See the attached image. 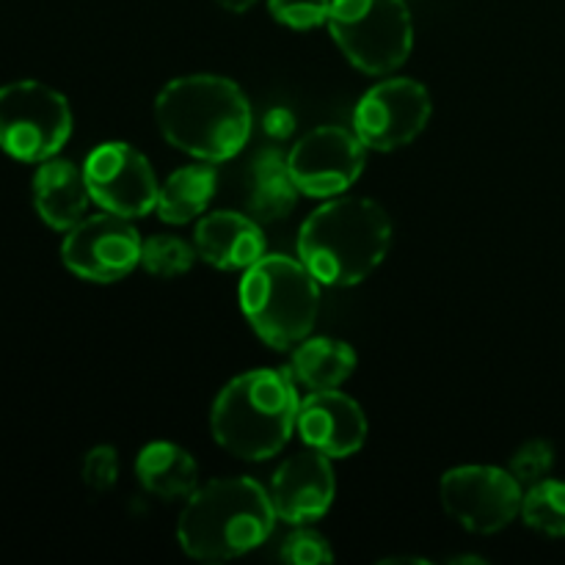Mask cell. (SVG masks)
<instances>
[{
  "mask_svg": "<svg viewBox=\"0 0 565 565\" xmlns=\"http://www.w3.org/2000/svg\"><path fill=\"white\" fill-rule=\"evenodd\" d=\"M154 121L171 147L207 163L232 160L252 138L254 110L246 92L224 75H182L154 97Z\"/></svg>",
  "mask_w": 565,
  "mask_h": 565,
  "instance_id": "6da1fadb",
  "label": "cell"
},
{
  "mask_svg": "<svg viewBox=\"0 0 565 565\" xmlns=\"http://www.w3.org/2000/svg\"><path fill=\"white\" fill-rule=\"evenodd\" d=\"M392 218L367 196L326 199L298 232V259L323 287L367 279L392 246Z\"/></svg>",
  "mask_w": 565,
  "mask_h": 565,
  "instance_id": "7a4b0ae2",
  "label": "cell"
},
{
  "mask_svg": "<svg viewBox=\"0 0 565 565\" xmlns=\"http://www.w3.org/2000/svg\"><path fill=\"white\" fill-rule=\"evenodd\" d=\"M276 516L268 489L254 478L199 483L177 522V541L193 561L221 563L248 555L274 535Z\"/></svg>",
  "mask_w": 565,
  "mask_h": 565,
  "instance_id": "3957f363",
  "label": "cell"
},
{
  "mask_svg": "<svg viewBox=\"0 0 565 565\" xmlns=\"http://www.w3.org/2000/svg\"><path fill=\"white\" fill-rule=\"evenodd\" d=\"M296 386L290 370H248L232 379L210 412L215 445L241 461L279 456L298 425Z\"/></svg>",
  "mask_w": 565,
  "mask_h": 565,
  "instance_id": "277c9868",
  "label": "cell"
},
{
  "mask_svg": "<svg viewBox=\"0 0 565 565\" xmlns=\"http://www.w3.org/2000/svg\"><path fill=\"white\" fill-rule=\"evenodd\" d=\"M320 281L287 254H265L243 270L241 309L254 334L274 351H292L312 334L320 312Z\"/></svg>",
  "mask_w": 565,
  "mask_h": 565,
  "instance_id": "5b68a950",
  "label": "cell"
},
{
  "mask_svg": "<svg viewBox=\"0 0 565 565\" xmlns=\"http://www.w3.org/2000/svg\"><path fill=\"white\" fill-rule=\"evenodd\" d=\"M329 31L342 55L364 75H392L414 47L406 0H331Z\"/></svg>",
  "mask_w": 565,
  "mask_h": 565,
  "instance_id": "8992f818",
  "label": "cell"
},
{
  "mask_svg": "<svg viewBox=\"0 0 565 565\" xmlns=\"http://www.w3.org/2000/svg\"><path fill=\"white\" fill-rule=\"evenodd\" d=\"M72 110L61 92L42 81L0 86V149L22 163H44L66 147Z\"/></svg>",
  "mask_w": 565,
  "mask_h": 565,
  "instance_id": "52a82bcc",
  "label": "cell"
},
{
  "mask_svg": "<svg viewBox=\"0 0 565 565\" xmlns=\"http://www.w3.org/2000/svg\"><path fill=\"white\" fill-rule=\"evenodd\" d=\"M441 508L452 522L475 535H494L522 516L524 486L511 469L467 463L439 480Z\"/></svg>",
  "mask_w": 565,
  "mask_h": 565,
  "instance_id": "ba28073f",
  "label": "cell"
},
{
  "mask_svg": "<svg viewBox=\"0 0 565 565\" xmlns=\"http://www.w3.org/2000/svg\"><path fill=\"white\" fill-rule=\"evenodd\" d=\"M141 235L132 218L103 210L66 232L61 259L83 281L114 285L141 265Z\"/></svg>",
  "mask_w": 565,
  "mask_h": 565,
  "instance_id": "9c48e42d",
  "label": "cell"
},
{
  "mask_svg": "<svg viewBox=\"0 0 565 565\" xmlns=\"http://www.w3.org/2000/svg\"><path fill=\"white\" fill-rule=\"evenodd\" d=\"M430 92L414 77H386L362 94L353 130L373 152H395L412 143L430 119Z\"/></svg>",
  "mask_w": 565,
  "mask_h": 565,
  "instance_id": "30bf717a",
  "label": "cell"
},
{
  "mask_svg": "<svg viewBox=\"0 0 565 565\" xmlns=\"http://www.w3.org/2000/svg\"><path fill=\"white\" fill-rule=\"evenodd\" d=\"M367 147L356 130L340 125H320L303 132L287 154V166L298 191L309 199L342 196L362 177Z\"/></svg>",
  "mask_w": 565,
  "mask_h": 565,
  "instance_id": "8fae6325",
  "label": "cell"
},
{
  "mask_svg": "<svg viewBox=\"0 0 565 565\" xmlns=\"http://www.w3.org/2000/svg\"><path fill=\"white\" fill-rule=\"evenodd\" d=\"M88 193L99 210L143 218L158 207L160 182L141 149L127 141H105L83 163Z\"/></svg>",
  "mask_w": 565,
  "mask_h": 565,
  "instance_id": "7c38bea8",
  "label": "cell"
},
{
  "mask_svg": "<svg viewBox=\"0 0 565 565\" xmlns=\"http://www.w3.org/2000/svg\"><path fill=\"white\" fill-rule=\"evenodd\" d=\"M268 494L281 522H318L334 505L337 478L331 458L312 450V447L296 452L274 472Z\"/></svg>",
  "mask_w": 565,
  "mask_h": 565,
  "instance_id": "4fadbf2b",
  "label": "cell"
},
{
  "mask_svg": "<svg viewBox=\"0 0 565 565\" xmlns=\"http://www.w3.org/2000/svg\"><path fill=\"white\" fill-rule=\"evenodd\" d=\"M296 430L303 445L337 461L362 450L367 441V417L345 392L320 390L309 392L301 401Z\"/></svg>",
  "mask_w": 565,
  "mask_h": 565,
  "instance_id": "5bb4252c",
  "label": "cell"
},
{
  "mask_svg": "<svg viewBox=\"0 0 565 565\" xmlns=\"http://www.w3.org/2000/svg\"><path fill=\"white\" fill-rule=\"evenodd\" d=\"M193 246L199 259L218 270H248L265 257L263 224L252 213L213 210L196 221Z\"/></svg>",
  "mask_w": 565,
  "mask_h": 565,
  "instance_id": "9a60e30c",
  "label": "cell"
},
{
  "mask_svg": "<svg viewBox=\"0 0 565 565\" xmlns=\"http://www.w3.org/2000/svg\"><path fill=\"white\" fill-rule=\"evenodd\" d=\"M92 204L86 174L72 160L50 158L33 174V207L50 230L70 232L81 224Z\"/></svg>",
  "mask_w": 565,
  "mask_h": 565,
  "instance_id": "2e32d148",
  "label": "cell"
},
{
  "mask_svg": "<svg viewBox=\"0 0 565 565\" xmlns=\"http://www.w3.org/2000/svg\"><path fill=\"white\" fill-rule=\"evenodd\" d=\"M136 478L158 500H188L199 489V463L174 441H149L136 458Z\"/></svg>",
  "mask_w": 565,
  "mask_h": 565,
  "instance_id": "e0dca14e",
  "label": "cell"
},
{
  "mask_svg": "<svg viewBox=\"0 0 565 565\" xmlns=\"http://www.w3.org/2000/svg\"><path fill=\"white\" fill-rule=\"evenodd\" d=\"M215 191H218V171H215V163L196 160V163L182 166L174 174L166 177V182L160 185L154 213L166 224H191V221H199L207 213Z\"/></svg>",
  "mask_w": 565,
  "mask_h": 565,
  "instance_id": "ac0fdd59",
  "label": "cell"
},
{
  "mask_svg": "<svg viewBox=\"0 0 565 565\" xmlns=\"http://www.w3.org/2000/svg\"><path fill=\"white\" fill-rule=\"evenodd\" d=\"M356 370V351L334 337H307L292 348L290 373L309 392L340 390Z\"/></svg>",
  "mask_w": 565,
  "mask_h": 565,
  "instance_id": "d6986e66",
  "label": "cell"
},
{
  "mask_svg": "<svg viewBox=\"0 0 565 565\" xmlns=\"http://www.w3.org/2000/svg\"><path fill=\"white\" fill-rule=\"evenodd\" d=\"M298 191L290 174L287 158L279 149H263L252 163V185H248V213L259 224L281 221L296 210Z\"/></svg>",
  "mask_w": 565,
  "mask_h": 565,
  "instance_id": "ffe728a7",
  "label": "cell"
},
{
  "mask_svg": "<svg viewBox=\"0 0 565 565\" xmlns=\"http://www.w3.org/2000/svg\"><path fill=\"white\" fill-rule=\"evenodd\" d=\"M522 522L550 539H565V480H541L524 489Z\"/></svg>",
  "mask_w": 565,
  "mask_h": 565,
  "instance_id": "44dd1931",
  "label": "cell"
},
{
  "mask_svg": "<svg viewBox=\"0 0 565 565\" xmlns=\"http://www.w3.org/2000/svg\"><path fill=\"white\" fill-rule=\"evenodd\" d=\"M196 246L177 235H152L141 246V268L158 279L185 276L196 263Z\"/></svg>",
  "mask_w": 565,
  "mask_h": 565,
  "instance_id": "7402d4cb",
  "label": "cell"
},
{
  "mask_svg": "<svg viewBox=\"0 0 565 565\" xmlns=\"http://www.w3.org/2000/svg\"><path fill=\"white\" fill-rule=\"evenodd\" d=\"M508 469H511V475L524 486V489H530V486L541 483V480H546L552 475V469H555V447L546 439L524 441V445L513 452Z\"/></svg>",
  "mask_w": 565,
  "mask_h": 565,
  "instance_id": "603a6c76",
  "label": "cell"
},
{
  "mask_svg": "<svg viewBox=\"0 0 565 565\" xmlns=\"http://www.w3.org/2000/svg\"><path fill=\"white\" fill-rule=\"evenodd\" d=\"M268 11L279 25L292 31H315L329 22L331 0H268Z\"/></svg>",
  "mask_w": 565,
  "mask_h": 565,
  "instance_id": "cb8c5ba5",
  "label": "cell"
},
{
  "mask_svg": "<svg viewBox=\"0 0 565 565\" xmlns=\"http://www.w3.org/2000/svg\"><path fill=\"white\" fill-rule=\"evenodd\" d=\"M281 557L292 565H323L334 561V550H331V541L318 530L296 524V530L281 544Z\"/></svg>",
  "mask_w": 565,
  "mask_h": 565,
  "instance_id": "d4e9b609",
  "label": "cell"
},
{
  "mask_svg": "<svg viewBox=\"0 0 565 565\" xmlns=\"http://www.w3.org/2000/svg\"><path fill=\"white\" fill-rule=\"evenodd\" d=\"M83 483L92 491L103 494V491H110L119 480V452L110 445H97L86 452L83 458Z\"/></svg>",
  "mask_w": 565,
  "mask_h": 565,
  "instance_id": "484cf974",
  "label": "cell"
},
{
  "mask_svg": "<svg viewBox=\"0 0 565 565\" xmlns=\"http://www.w3.org/2000/svg\"><path fill=\"white\" fill-rule=\"evenodd\" d=\"M215 3H218L221 9L232 11V14H243V11L254 9V6H257L259 0H215Z\"/></svg>",
  "mask_w": 565,
  "mask_h": 565,
  "instance_id": "4316f807",
  "label": "cell"
}]
</instances>
